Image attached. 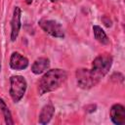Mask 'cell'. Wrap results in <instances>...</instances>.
Listing matches in <instances>:
<instances>
[{
	"mask_svg": "<svg viewBox=\"0 0 125 125\" xmlns=\"http://www.w3.org/2000/svg\"><path fill=\"white\" fill-rule=\"evenodd\" d=\"M50 68V61L45 57H40L34 61L31 65V71L34 74H42Z\"/></svg>",
	"mask_w": 125,
	"mask_h": 125,
	"instance_id": "cell-9",
	"label": "cell"
},
{
	"mask_svg": "<svg viewBox=\"0 0 125 125\" xmlns=\"http://www.w3.org/2000/svg\"><path fill=\"white\" fill-rule=\"evenodd\" d=\"M0 70H1V62H0Z\"/></svg>",
	"mask_w": 125,
	"mask_h": 125,
	"instance_id": "cell-15",
	"label": "cell"
},
{
	"mask_svg": "<svg viewBox=\"0 0 125 125\" xmlns=\"http://www.w3.org/2000/svg\"><path fill=\"white\" fill-rule=\"evenodd\" d=\"M21 10L20 7H15L14 12H13V17L11 20V41H16V39L18 38L21 26Z\"/></svg>",
	"mask_w": 125,
	"mask_h": 125,
	"instance_id": "cell-6",
	"label": "cell"
},
{
	"mask_svg": "<svg viewBox=\"0 0 125 125\" xmlns=\"http://www.w3.org/2000/svg\"><path fill=\"white\" fill-rule=\"evenodd\" d=\"M112 62L113 59L109 54H101L94 59L90 71L98 83L107 74L112 65Z\"/></svg>",
	"mask_w": 125,
	"mask_h": 125,
	"instance_id": "cell-2",
	"label": "cell"
},
{
	"mask_svg": "<svg viewBox=\"0 0 125 125\" xmlns=\"http://www.w3.org/2000/svg\"><path fill=\"white\" fill-rule=\"evenodd\" d=\"M51 2H56V1H58V0H50Z\"/></svg>",
	"mask_w": 125,
	"mask_h": 125,
	"instance_id": "cell-14",
	"label": "cell"
},
{
	"mask_svg": "<svg viewBox=\"0 0 125 125\" xmlns=\"http://www.w3.org/2000/svg\"><path fill=\"white\" fill-rule=\"evenodd\" d=\"M27 88V82L21 75H13L10 78V96L14 103H18L21 100L25 94Z\"/></svg>",
	"mask_w": 125,
	"mask_h": 125,
	"instance_id": "cell-3",
	"label": "cell"
},
{
	"mask_svg": "<svg viewBox=\"0 0 125 125\" xmlns=\"http://www.w3.org/2000/svg\"><path fill=\"white\" fill-rule=\"evenodd\" d=\"M28 60L19 52H13L10 58V67L14 70H22L28 66Z\"/></svg>",
	"mask_w": 125,
	"mask_h": 125,
	"instance_id": "cell-8",
	"label": "cell"
},
{
	"mask_svg": "<svg viewBox=\"0 0 125 125\" xmlns=\"http://www.w3.org/2000/svg\"><path fill=\"white\" fill-rule=\"evenodd\" d=\"M67 78V73L62 68L48 69L38 82V93L44 95L60 88Z\"/></svg>",
	"mask_w": 125,
	"mask_h": 125,
	"instance_id": "cell-1",
	"label": "cell"
},
{
	"mask_svg": "<svg viewBox=\"0 0 125 125\" xmlns=\"http://www.w3.org/2000/svg\"><path fill=\"white\" fill-rule=\"evenodd\" d=\"M24 1H25V3H26L27 5H30V4L32 3V1H33V0H24Z\"/></svg>",
	"mask_w": 125,
	"mask_h": 125,
	"instance_id": "cell-13",
	"label": "cell"
},
{
	"mask_svg": "<svg viewBox=\"0 0 125 125\" xmlns=\"http://www.w3.org/2000/svg\"><path fill=\"white\" fill-rule=\"evenodd\" d=\"M93 32H94V36L95 39L100 42L103 45H107L109 43V39L106 35V33L104 31V29L99 26V25H94L93 26Z\"/></svg>",
	"mask_w": 125,
	"mask_h": 125,
	"instance_id": "cell-11",
	"label": "cell"
},
{
	"mask_svg": "<svg viewBox=\"0 0 125 125\" xmlns=\"http://www.w3.org/2000/svg\"><path fill=\"white\" fill-rule=\"evenodd\" d=\"M54 113H55V106L51 103L45 104L42 107V109H41V111L39 113L38 122L40 124H47V123H49L50 120L52 119Z\"/></svg>",
	"mask_w": 125,
	"mask_h": 125,
	"instance_id": "cell-10",
	"label": "cell"
},
{
	"mask_svg": "<svg viewBox=\"0 0 125 125\" xmlns=\"http://www.w3.org/2000/svg\"><path fill=\"white\" fill-rule=\"evenodd\" d=\"M110 119L115 125L125 124V107L121 104H115L110 107L109 110Z\"/></svg>",
	"mask_w": 125,
	"mask_h": 125,
	"instance_id": "cell-7",
	"label": "cell"
},
{
	"mask_svg": "<svg viewBox=\"0 0 125 125\" xmlns=\"http://www.w3.org/2000/svg\"><path fill=\"white\" fill-rule=\"evenodd\" d=\"M76 82L79 88L84 90H89L98 84V81L93 77L90 69L88 68H78L75 72Z\"/></svg>",
	"mask_w": 125,
	"mask_h": 125,
	"instance_id": "cell-5",
	"label": "cell"
},
{
	"mask_svg": "<svg viewBox=\"0 0 125 125\" xmlns=\"http://www.w3.org/2000/svg\"><path fill=\"white\" fill-rule=\"evenodd\" d=\"M39 26L49 35L56 38H63L64 37V29L62 24L55 21L49 19H41L38 21Z\"/></svg>",
	"mask_w": 125,
	"mask_h": 125,
	"instance_id": "cell-4",
	"label": "cell"
},
{
	"mask_svg": "<svg viewBox=\"0 0 125 125\" xmlns=\"http://www.w3.org/2000/svg\"><path fill=\"white\" fill-rule=\"evenodd\" d=\"M0 112L3 113V118H4V122L6 124H14V120L11 114V111L9 109V107L7 106V104H5V102L0 98Z\"/></svg>",
	"mask_w": 125,
	"mask_h": 125,
	"instance_id": "cell-12",
	"label": "cell"
}]
</instances>
